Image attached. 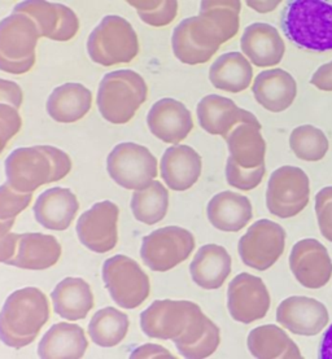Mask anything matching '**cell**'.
<instances>
[{
  "label": "cell",
  "instance_id": "6da1fadb",
  "mask_svg": "<svg viewBox=\"0 0 332 359\" xmlns=\"http://www.w3.org/2000/svg\"><path fill=\"white\" fill-rule=\"evenodd\" d=\"M7 183L21 194H33L43 184L65 178L72 169L70 157L51 146L18 148L6 160Z\"/></svg>",
  "mask_w": 332,
  "mask_h": 359
},
{
  "label": "cell",
  "instance_id": "7a4b0ae2",
  "mask_svg": "<svg viewBox=\"0 0 332 359\" xmlns=\"http://www.w3.org/2000/svg\"><path fill=\"white\" fill-rule=\"evenodd\" d=\"M48 319V299L41 290L27 287L13 292L0 311V341L22 349L34 341Z\"/></svg>",
  "mask_w": 332,
  "mask_h": 359
},
{
  "label": "cell",
  "instance_id": "3957f363",
  "mask_svg": "<svg viewBox=\"0 0 332 359\" xmlns=\"http://www.w3.org/2000/svg\"><path fill=\"white\" fill-rule=\"evenodd\" d=\"M284 35L307 51H332V1L295 0L281 16Z\"/></svg>",
  "mask_w": 332,
  "mask_h": 359
},
{
  "label": "cell",
  "instance_id": "277c9868",
  "mask_svg": "<svg viewBox=\"0 0 332 359\" xmlns=\"http://www.w3.org/2000/svg\"><path fill=\"white\" fill-rule=\"evenodd\" d=\"M145 78L133 70H117L105 74L98 91V108L111 123L122 125L131 120L147 100Z\"/></svg>",
  "mask_w": 332,
  "mask_h": 359
},
{
  "label": "cell",
  "instance_id": "5b68a950",
  "mask_svg": "<svg viewBox=\"0 0 332 359\" xmlns=\"http://www.w3.org/2000/svg\"><path fill=\"white\" fill-rule=\"evenodd\" d=\"M41 33L24 13H12L0 21V70L25 74L35 64V48Z\"/></svg>",
  "mask_w": 332,
  "mask_h": 359
},
{
  "label": "cell",
  "instance_id": "8992f818",
  "mask_svg": "<svg viewBox=\"0 0 332 359\" xmlns=\"http://www.w3.org/2000/svg\"><path fill=\"white\" fill-rule=\"evenodd\" d=\"M87 51L91 60L102 67L126 64L139 52L137 33L128 20L105 16L88 36Z\"/></svg>",
  "mask_w": 332,
  "mask_h": 359
},
{
  "label": "cell",
  "instance_id": "52a82bcc",
  "mask_svg": "<svg viewBox=\"0 0 332 359\" xmlns=\"http://www.w3.org/2000/svg\"><path fill=\"white\" fill-rule=\"evenodd\" d=\"M226 42L221 30L204 15L188 18L179 24L171 36L175 57L188 65L204 64Z\"/></svg>",
  "mask_w": 332,
  "mask_h": 359
},
{
  "label": "cell",
  "instance_id": "ba28073f",
  "mask_svg": "<svg viewBox=\"0 0 332 359\" xmlns=\"http://www.w3.org/2000/svg\"><path fill=\"white\" fill-rule=\"evenodd\" d=\"M102 280L119 308L135 309L148 299L150 278L137 262L128 256L111 257L102 265Z\"/></svg>",
  "mask_w": 332,
  "mask_h": 359
},
{
  "label": "cell",
  "instance_id": "9c48e42d",
  "mask_svg": "<svg viewBox=\"0 0 332 359\" xmlns=\"http://www.w3.org/2000/svg\"><path fill=\"white\" fill-rule=\"evenodd\" d=\"M201 313L191 301L157 299L140 314V327L151 339L175 341L187 334Z\"/></svg>",
  "mask_w": 332,
  "mask_h": 359
},
{
  "label": "cell",
  "instance_id": "30bf717a",
  "mask_svg": "<svg viewBox=\"0 0 332 359\" xmlns=\"http://www.w3.org/2000/svg\"><path fill=\"white\" fill-rule=\"evenodd\" d=\"M195 249V238L178 226L162 227L143 238L140 256L152 271L165 273L186 261Z\"/></svg>",
  "mask_w": 332,
  "mask_h": 359
},
{
  "label": "cell",
  "instance_id": "8fae6325",
  "mask_svg": "<svg viewBox=\"0 0 332 359\" xmlns=\"http://www.w3.org/2000/svg\"><path fill=\"white\" fill-rule=\"evenodd\" d=\"M112 180L126 189H143L157 177V160L148 148L137 143H121L107 158Z\"/></svg>",
  "mask_w": 332,
  "mask_h": 359
},
{
  "label": "cell",
  "instance_id": "7c38bea8",
  "mask_svg": "<svg viewBox=\"0 0 332 359\" xmlns=\"http://www.w3.org/2000/svg\"><path fill=\"white\" fill-rule=\"evenodd\" d=\"M309 196L310 184L305 171L296 166H281L267 183L266 206L279 218H291L305 209Z\"/></svg>",
  "mask_w": 332,
  "mask_h": 359
},
{
  "label": "cell",
  "instance_id": "4fadbf2b",
  "mask_svg": "<svg viewBox=\"0 0 332 359\" xmlns=\"http://www.w3.org/2000/svg\"><path fill=\"white\" fill-rule=\"evenodd\" d=\"M286 247V231L278 223L261 219L253 223L239 241V255L244 265L265 271L279 259Z\"/></svg>",
  "mask_w": 332,
  "mask_h": 359
},
{
  "label": "cell",
  "instance_id": "5bb4252c",
  "mask_svg": "<svg viewBox=\"0 0 332 359\" xmlns=\"http://www.w3.org/2000/svg\"><path fill=\"white\" fill-rule=\"evenodd\" d=\"M119 206L114 203L108 200L96 203L78 218V239L95 253L109 252L119 240Z\"/></svg>",
  "mask_w": 332,
  "mask_h": 359
},
{
  "label": "cell",
  "instance_id": "9a60e30c",
  "mask_svg": "<svg viewBox=\"0 0 332 359\" xmlns=\"http://www.w3.org/2000/svg\"><path fill=\"white\" fill-rule=\"evenodd\" d=\"M227 308L234 320L249 325L267 314L270 294L263 279L241 273L232 279L227 290Z\"/></svg>",
  "mask_w": 332,
  "mask_h": 359
},
{
  "label": "cell",
  "instance_id": "2e32d148",
  "mask_svg": "<svg viewBox=\"0 0 332 359\" xmlns=\"http://www.w3.org/2000/svg\"><path fill=\"white\" fill-rule=\"evenodd\" d=\"M13 13H24L29 16L34 21L41 36L58 42L70 41L79 29L77 15L60 3L27 0L18 4Z\"/></svg>",
  "mask_w": 332,
  "mask_h": 359
},
{
  "label": "cell",
  "instance_id": "e0dca14e",
  "mask_svg": "<svg viewBox=\"0 0 332 359\" xmlns=\"http://www.w3.org/2000/svg\"><path fill=\"white\" fill-rule=\"evenodd\" d=\"M290 267L298 282L305 288H322L331 279V258L318 240L304 239L296 243L291 252Z\"/></svg>",
  "mask_w": 332,
  "mask_h": 359
},
{
  "label": "cell",
  "instance_id": "ac0fdd59",
  "mask_svg": "<svg viewBox=\"0 0 332 359\" xmlns=\"http://www.w3.org/2000/svg\"><path fill=\"white\" fill-rule=\"evenodd\" d=\"M277 322L292 334L315 336L328 325V311L317 299L292 296L277 309Z\"/></svg>",
  "mask_w": 332,
  "mask_h": 359
},
{
  "label": "cell",
  "instance_id": "d6986e66",
  "mask_svg": "<svg viewBox=\"0 0 332 359\" xmlns=\"http://www.w3.org/2000/svg\"><path fill=\"white\" fill-rule=\"evenodd\" d=\"M147 123L154 137L165 143L178 144L194 128L191 111L185 104L165 97L152 105L148 111Z\"/></svg>",
  "mask_w": 332,
  "mask_h": 359
},
{
  "label": "cell",
  "instance_id": "ffe728a7",
  "mask_svg": "<svg viewBox=\"0 0 332 359\" xmlns=\"http://www.w3.org/2000/svg\"><path fill=\"white\" fill-rule=\"evenodd\" d=\"M197 118L200 126L212 135L226 137L232 128L241 122L260 125L255 114L239 108L229 97L208 95L197 104Z\"/></svg>",
  "mask_w": 332,
  "mask_h": 359
},
{
  "label": "cell",
  "instance_id": "44dd1931",
  "mask_svg": "<svg viewBox=\"0 0 332 359\" xmlns=\"http://www.w3.org/2000/svg\"><path fill=\"white\" fill-rule=\"evenodd\" d=\"M241 51L258 68L274 67L281 62L286 44L274 26L255 22L248 26L240 39Z\"/></svg>",
  "mask_w": 332,
  "mask_h": 359
},
{
  "label": "cell",
  "instance_id": "7402d4cb",
  "mask_svg": "<svg viewBox=\"0 0 332 359\" xmlns=\"http://www.w3.org/2000/svg\"><path fill=\"white\" fill-rule=\"evenodd\" d=\"M79 209L77 197L69 189L53 187L39 195L33 212L35 221L47 230L64 231Z\"/></svg>",
  "mask_w": 332,
  "mask_h": 359
},
{
  "label": "cell",
  "instance_id": "603a6c76",
  "mask_svg": "<svg viewBox=\"0 0 332 359\" xmlns=\"http://www.w3.org/2000/svg\"><path fill=\"white\" fill-rule=\"evenodd\" d=\"M252 91L257 103L267 111L278 113L292 105L298 94V85L286 70L270 69L255 77Z\"/></svg>",
  "mask_w": 332,
  "mask_h": 359
},
{
  "label": "cell",
  "instance_id": "cb8c5ba5",
  "mask_svg": "<svg viewBox=\"0 0 332 359\" xmlns=\"http://www.w3.org/2000/svg\"><path fill=\"white\" fill-rule=\"evenodd\" d=\"M161 178L173 191H187L200 178L201 157L188 146L168 148L161 158Z\"/></svg>",
  "mask_w": 332,
  "mask_h": 359
},
{
  "label": "cell",
  "instance_id": "d4e9b609",
  "mask_svg": "<svg viewBox=\"0 0 332 359\" xmlns=\"http://www.w3.org/2000/svg\"><path fill=\"white\" fill-rule=\"evenodd\" d=\"M61 245L52 235L18 233V248L7 265L25 270H46L58 264Z\"/></svg>",
  "mask_w": 332,
  "mask_h": 359
},
{
  "label": "cell",
  "instance_id": "484cf974",
  "mask_svg": "<svg viewBox=\"0 0 332 359\" xmlns=\"http://www.w3.org/2000/svg\"><path fill=\"white\" fill-rule=\"evenodd\" d=\"M208 219L217 230L237 232L252 219V204L249 198L231 191L221 192L209 201Z\"/></svg>",
  "mask_w": 332,
  "mask_h": 359
},
{
  "label": "cell",
  "instance_id": "4316f807",
  "mask_svg": "<svg viewBox=\"0 0 332 359\" xmlns=\"http://www.w3.org/2000/svg\"><path fill=\"white\" fill-rule=\"evenodd\" d=\"M190 273L199 287L204 290H218L230 275V255L221 245H204L194 257L190 265Z\"/></svg>",
  "mask_w": 332,
  "mask_h": 359
},
{
  "label": "cell",
  "instance_id": "83f0119b",
  "mask_svg": "<svg viewBox=\"0 0 332 359\" xmlns=\"http://www.w3.org/2000/svg\"><path fill=\"white\" fill-rule=\"evenodd\" d=\"M53 310L67 320L85 319L94 308V294L88 283L81 278H67L51 293Z\"/></svg>",
  "mask_w": 332,
  "mask_h": 359
},
{
  "label": "cell",
  "instance_id": "f1b7e54d",
  "mask_svg": "<svg viewBox=\"0 0 332 359\" xmlns=\"http://www.w3.org/2000/svg\"><path fill=\"white\" fill-rule=\"evenodd\" d=\"M230 157L239 166L255 169L265 163L266 143L261 135V123L241 122L225 137Z\"/></svg>",
  "mask_w": 332,
  "mask_h": 359
},
{
  "label": "cell",
  "instance_id": "f546056e",
  "mask_svg": "<svg viewBox=\"0 0 332 359\" xmlns=\"http://www.w3.org/2000/svg\"><path fill=\"white\" fill-rule=\"evenodd\" d=\"M88 342L82 327L69 323L52 325L38 346L41 358H82Z\"/></svg>",
  "mask_w": 332,
  "mask_h": 359
},
{
  "label": "cell",
  "instance_id": "4dcf8cb0",
  "mask_svg": "<svg viewBox=\"0 0 332 359\" xmlns=\"http://www.w3.org/2000/svg\"><path fill=\"white\" fill-rule=\"evenodd\" d=\"M93 105V94L81 83L56 87L47 100V113L58 122L72 123L84 118Z\"/></svg>",
  "mask_w": 332,
  "mask_h": 359
},
{
  "label": "cell",
  "instance_id": "1f68e13d",
  "mask_svg": "<svg viewBox=\"0 0 332 359\" xmlns=\"http://www.w3.org/2000/svg\"><path fill=\"white\" fill-rule=\"evenodd\" d=\"M253 77V69L246 56L239 52L223 53L209 69V79L215 88L227 93L247 90Z\"/></svg>",
  "mask_w": 332,
  "mask_h": 359
},
{
  "label": "cell",
  "instance_id": "d6a6232c",
  "mask_svg": "<svg viewBox=\"0 0 332 359\" xmlns=\"http://www.w3.org/2000/svg\"><path fill=\"white\" fill-rule=\"evenodd\" d=\"M247 344L255 358H301L298 345L278 325L257 327L251 331Z\"/></svg>",
  "mask_w": 332,
  "mask_h": 359
},
{
  "label": "cell",
  "instance_id": "836d02e7",
  "mask_svg": "<svg viewBox=\"0 0 332 359\" xmlns=\"http://www.w3.org/2000/svg\"><path fill=\"white\" fill-rule=\"evenodd\" d=\"M220 340V328L203 313L187 334L173 342L182 357L200 359L211 357L217 351Z\"/></svg>",
  "mask_w": 332,
  "mask_h": 359
},
{
  "label": "cell",
  "instance_id": "e575fe53",
  "mask_svg": "<svg viewBox=\"0 0 332 359\" xmlns=\"http://www.w3.org/2000/svg\"><path fill=\"white\" fill-rule=\"evenodd\" d=\"M128 318L114 308H105L95 314L90 325L88 334L91 340L102 348H113L128 334Z\"/></svg>",
  "mask_w": 332,
  "mask_h": 359
},
{
  "label": "cell",
  "instance_id": "d590c367",
  "mask_svg": "<svg viewBox=\"0 0 332 359\" xmlns=\"http://www.w3.org/2000/svg\"><path fill=\"white\" fill-rule=\"evenodd\" d=\"M169 206V192L154 180L145 189H138L131 198V210L139 222L154 224L165 218Z\"/></svg>",
  "mask_w": 332,
  "mask_h": 359
},
{
  "label": "cell",
  "instance_id": "8d00e7d4",
  "mask_svg": "<svg viewBox=\"0 0 332 359\" xmlns=\"http://www.w3.org/2000/svg\"><path fill=\"white\" fill-rule=\"evenodd\" d=\"M290 146L300 160L319 161L328 151V139L322 130L304 125L292 131Z\"/></svg>",
  "mask_w": 332,
  "mask_h": 359
},
{
  "label": "cell",
  "instance_id": "74e56055",
  "mask_svg": "<svg viewBox=\"0 0 332 359\" xmlns=\"http://www.w3.org/2000/svg\"><path fill=\"white\" fill-rule=\"evenodd\" d=\"M240 9L241 3L238 0H205L201 1L200 15L211 18L227 42L238 33Z\"/></svg>",
  "mask_w": 332,
  "mask_h": 359
},
{
  "label": "cell",
  "instance_id": "f35d334b",
  "mask_svg": "<svg viewBox=\"0 0 332 359\" xmlns=\"http://www.w3.org/2000/svg\"><path fill=\"white\" fill-rule=\"evenodd\" d=\"M130 6L138 9L139 18L148 25L166 26L177 16L178 3L174 0H130Z\"/></svg>",
  "mask_w": 332,
  "mask_h": 359
},
{
  "label": "cell",
  "instance_id": "ab89813d",
  "mask_svg": "<svg viewBox=\"0 0 332 359\" xmlns=\"http://www.w3.org/2000/svg\"><path fill=\"white\" fill-rule=\"evenodd\" d=\"M265 163L255 168V169H246L239 166L230 156L226 163V180L227 183L241 191H251L255 189L261 182L265 175Z\"/></svg>",
  "mask_w": 332,
  "mask_h": 359
},
{
  "label": "cell",
  "instance_id": "60d3db41",
  "mask_svg": "<svg viewBox=\"0 0 332 359\" xmlns=\"http://www.w3.org/2000/svg\"><path fill=\"white\" fill-rule=\"evenodd\" d=\"M33 200V194H21L8 183L0 186V221H13Z\"/></svg>",
  "mask_w": 332,
  "mask_h": 359
},
{
  "label": "cell",
  "instance_id": "b9f144b4",
  "mask_svg": "<svg viewBox=\"0 0 332 359\" xmlns=\"http://www.w3.org/2000/svg\"><path fill=\"white\" fill-rule=\"evenodd\" d=\"M315 213L322 235L332 241V187H326L317 194Z\"/></svg>",
  "mask_w": 332,
  "mask_h": 359
},
{
  "label": "cell",
  "instance_id": "7bdbcfd3",
  "mask_svg": "<svg viewBox=\"0 0 332 359\" xmlns=\"http://www.w3.org/2000/svg\"><path fill=\"white\" fill-rule=\"evenodd\" d=\"M21 125V116L16 108L0 104V154L6 149L9 140L20 131Z\"/></svg>",
  "mask_w": 332,
  "mask_h": 359
},
{
  "label": "cell",
  "instance_id": "ee69618b",
  "mask_svg": "<svg viewBox=\"0 0 332 359\" xmlns=\"http://www.w3.org/2000/svg\"><path fill=\"white\" fill-rule=\"evenodd\" d=\"M13 221H0V264H8L18 248V233L11 232Z\"/></svg>",
  "mask_w": 332,
  "mask_h": 359
},
{
  "label": "cell",
  "instance_id": "f6af8a7d",
  "mask_svg": "<svg viewBox=\"0 0 332 359\" xmlns=\"http://www.w3.org/2000/svg\"><path fill=\"white\" fill-rule=\"evenodd\" d=\"M22 90L16 82L0 78V104L18 109L22 104Z\"/></svg>",
  "mask_w": 332,
  "mask_h": 359
},
{
  "label": "cell",
  "instance_id": "bcb514c9",
  "mask_svg": "<svg viewBox=\"0 0 332 359\" xmlns=\"http://www.w3.org/2000/svg\"><path fill=\"white\" fill-rule=\"evenodd\" d=\"M310 83L322 91H332V61L315 72Z\"/></svg>",
  "mask_w": 332,
  "mask_h": 359
},
{
  "label": "cell",
  "instance_id": "7dc6e473",
  "mask_svg": "<svg viewBox=\"0 0 332 359\" xmlns=\"http://www.w3.org/2000/svg\"><path fill=\"white\" fill-rule=\"evenodd\" d=\"M131 358H174L169 351L160 348L159 345L147 344L131 354Z\"/></svg>",
  "mask_w": 332,
  "mask_h": 359
},
{
  "label": "cell",
  "instance_id": "c3c4849f",
  "mask_svg": "<svg viewBox=\"0 0 332 359\" xmlns=\"http://www.w3.org/2000/svg\"><path fill=\"white\" fill-rule=\"evenodd\" d=\"M319 358L332 359V325L328 327V330L324 334L319 349Z\"/></svg>",
  "mask_w": 332,
  "mask_h": 359
},
{
  "label": "cell",
  "instance_id": "681fc988",
  "mask_svg": "<svg viewBox=\"0 0 332 359\" xmlns=\"http://www.w3.org/2000/svg\"><path fill=\"white\" fill-rule=\"evenodd\" d=\"M279 4V1H247L248 7L255 9L257 12H261V13H266V12H270L273 9L277 8Z\"/></svg>",
  "mask_w": 332,
  "mask_h": 359
}]
</instances>
